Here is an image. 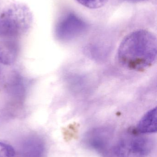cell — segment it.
<instances>
[{
	"label": "cell",
	"mask_w": 157,
	"mask_h": 157,
	"mask_svg": "<svg viewBox=\"0 0 157 157\" xmlns=\"http://www.w3.org/2000/svg\"><path fill=\"white\" fill-rule=\"evenodd\" d=\"M15 153L13 147L0 142V157H15Z\"/></svg>",
	"instance_id": "9c48e42d"
},
{
	"label": "cell",
	"mask_w": 157,
	"mask_h": 157,
	"mask_svg": "<svg viewBox=\"0 0 157 157\" xmlns=\"http://www.w3.org/2000/svg\"><path fill=\"white\" fill-rule=\"evenodd\" d=\"M87 25L75 14L69 13L58 23L55 29L56 36L61 41L72 40L84 33Z\"/></svg>",
	"instance_id": "277c9868"
},
{
	"label": "cell",
	"mask_w": 157,
	"mask_h": 157,
	"mask_svg": "<svg viewBox=\"0 0 157 157\" xmlns=\"http://www.w3.org/2000/svg\"><path fill=\"white\" fill-rule=\"evenodd\" d=\"M112 136V132L109 128H98L88 132L84 140L88 147L104 154L108 148Z\"/></svg>",
	"instance_id": "5b68a950"
},
{
	"label": "cell",
	"mask_w": 157,
	"mask_h": 157,
	"mask_svg": "<svg viewBox=\"0 0 157 157\" xmlns=\"http://www.w3.org/2000/svg\"><path fill=\"white\" fill-rule=\"evenodd\" d=\"M140 134L135 130L122 136L112 147L115 156L147 157L153 149L154 144L150 138Z\"/></svg>",
	"instance_id": "7a4b0ae2"
},
{
	"label": "cell",
	"mask_w": 157,
	"mask_h": 157,
	"mask_svg": "<svg viewBox=\"0 0 157 157\" xmlns=\"http://www.w3.org/2000/svg\"><path fill=\"white\" fill-rule=\"evenodd\" d=\"M135 130L137 133L141 134L156 132V108L150 110L142 117Z\"/></svg>",
	"instance_id": "8992f818"
},
{
	"label": "cell",
	"mask_w": 157,
	"mask_h": 157,
	"mask_svg": "<svg viewBox=\"0 0 157 157\" xmlns=\"http://www.w3.org/2000/svg\"><path fill=\"white\" fill-rule=\"evenodd\" d=\"M18 54V48L12 41H0V63L11 65L14 63Z\"/></svg>",
	"instance_id": "52a82bcc"
},
{
	"label": "cell",
	"mask_w": 157,
	"mask_h": 157,
	"mask_svg": "<svg viewBox=\"0 0 157 157\" xmlns=\"http://www.w3.org/2000/svg\"><path fill=\"white\" fill-rule=\"evenodd\" d=\"M26 10L21 8L11 9L0 16V37L12 38L19 35L29 20Z\"/></svg>",
	"instance_id": "3957f363"
},
{
	"label": "cell",
	"mask_w": 157,
	"mask_h": 157,
	"mask_svg": "<svg viewBox=\"0 0 157 157\" xmlns=\"http://www.w3.org/2000/svg\"><path fill=\"white\" fill-rule=\"evenodd\" d=\"M135 1H142V0H135Z\"/></svg>",
	"instance_id": "30bf717a"
},
{
	"label": "cell",
	"mask_w": 157,
	"mask_h": 157,
	"mask_svg": "<svg viewBox=\"0 0 157 157\" xmlns=\"http://www.w3.org/2000/svg\"><path fill=\"white\" fill-rule=\"evenodd\" d=\"M157 42L156 36L148 30L140 29L130 33L119 47V62L129 70H145L155 61Z\"/></svg>",
	"instance_id": "6da1fadb"
},
{
	"label": "cell",
	"mask_w": 157,
	"mask_h": 157,
	"mask_svg": "<svg viewBox=\"0 0 157 157\" xmlns=\"http://www.w3.org/2000/svg\"><path fill=\"white\" fill-rule=\"evenodd\" d=\"M79 4L90 9H97L105 5L108 0H76Z\"/></svg>",
	"instance_id": "ba28073f"
}]
</instances>
